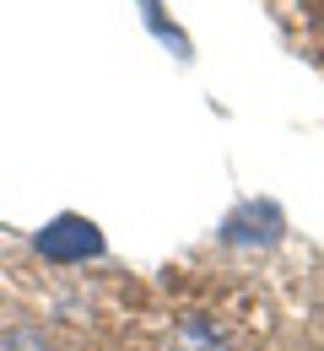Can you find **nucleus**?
<instances>
[{
    "mask_svg": "<svg viewBox=\"0 0 324 351\" xmlns=\"http://www.w3.org/2000/svg\"><path fill=\"white\" fill-rule=\"evenodd\" d=\"M33 254L49 265H87V260H103L108 254V238H103V227L92 217H82V211H60V217H49L38 232H33Z\"/></svg>",
    "mask_w": 324,
    "mask_h": 351,
    "instance_id": "obj_1",
    "label": "nucleus"
},
{
    "mask_svg": "<svg viewBox=\"0 0 324 351\" xmlns=\"http://www.w3.org/2000/svg\"><path fill=\"white\" fill-rule=\"evenodd\" d=\"M286 238V217L276 200H238L222 217V243L232 249H271Z\"/></svg>",
    "mask_w": 324,
    "mask_h": 351,
    "instance_id": "obj_2",
    "label": "nucleus"
},
{
    "mask_svg": "<svg viewBox=\"0 0 324 351\" xmlns=\"http://www.w3.org/2000/svg\"><path fill=\"white\" fill-rule=\"evenodd\" d=\"M140 22H146V33L157 38V44L168 49L173 60H195V44H189V33L168 16V5L162 0H140Z\"/></svg>",
    "mask_w": 324,
    "mask_h": 351,
    "instance_id": "obj_3",
    "label": "nucleus"
},
{
    "mask_svg": "<svg viewBox=\"0 0 324 351\" xmlns=\"http://www.w3.org/2000/svg\"><path fill=\"white\" fill-rule=\"evenodd\" d=\"M0 351H54V341L44 330H33V324H16V330L0 335Z\"/></svg>",
    "mask_w": 324,
    "mask_h": 351,
    "instance_id": "obj_4",
    "label": "nucleus"
}]
</instances>
